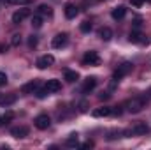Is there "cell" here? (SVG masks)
<instances>
[{
	"label": "cell",
	"mask_w": 151,
	"mask_h": 150,
	"mask_svg": "<svg viewBox=\"0 0 151 150\" xmlns=\"http://www.w3.org/2000/svg\"><path fill=\"white\" fill-rule=\"evenodd\" d=\"M146 99L144 97H134V99H130V101H127V111L130 113H141L144 108H146Z\"/></svg>",
	"instance_id": "obj_1"
},
{
	"label": "cell",
	"mask_w": 151,
	"mask_h": 150,
	"mask_svg": "<svg viewBox=\"0 0 151 150\" xmlns=\"http://www.w3.org/2000/svg\"><path fill=\"white\" fill-rule=\"evenodd\" d=\"M148 133H150V127H148L146 122H137V124H134L132 129L123 131V134H128V136H132V134H135V136H144V134H148Z\"/></svg>",
	"instance_id": "obj_2"
},
{
	"label": "cell",
	"mask_w": 151,
	"mask_h": 150,
	"mask_svg": "<svg viewBox=\"0 0 151 150\" xmlns=\"http://www.w3.org/2000/svg\"><path fill=\"white\" fill-rule=\"evenodd\" d=\"M134 69V66L130 64V62H123L121 66H118V69L114 71V74H113V79H116V81H119L123 76H127L130 71Z\"/></svg>",
	"instance_id": "obj_3"
},
{
	"label": "cell",
	"mask_w": 151,
	"mask_h": 150,
	"mask_svg": "<svg viewBox=\"0 0 151 150\" xmlns=\"http://www.w3.org/2000/svg\"><path fill=\"white\" fill-rule=\"evenodd\" d=\"M67 42H69V34H67V32H60V34H56V36L53 37L51 46H53L55 50H60V48L67 46Z\"/></svg>",
	"instance_id": "obj_4"
},
{
	"label": "cell",
	"mask_w": 151,
	"mask_h": 150,
	"mask_svg": "<svg viewBox=\"0 0 151 150\" xmlns=\"http://www.w3.org/2000/svg\"><path fill=\"white\" fill-rule=\"evenodd\" d=\"M83 66H100V57L97 51H86L83 57Z\"/></svg>",
	"instance_id": "obj_5"
},
{
	"label": "cell",
	"mask_w": 151,
	"mask_h": 150,
	"mask_svg": "<svg viewBox=\"0 0 151 150\" xmlns=\"http://www.w3.org/2000/svg\"><path fill=\"white\" fill-rule=\"evenodd\" d=\"M34 124H35V127H37V129H40V131H46V129L51 125V118H49V115L40 113V115H37V117H35Z\"/></svg>",
	"instance_id": "obj_6"
},
{
	"label": "cell",
	"mask_w": 151,
	"mask_h": 150,
	"mask_svg": "<svg viewBox=\"0 0 151 150\" xmlns=\"http://www.w3.org/2000/svg\"><path fill=\"white\" fill-rule=\"evenodd\" d=\"M53 64H55V57L53 55H42V57H39L37 62H35V66L39 69H46V67H49Z\"/></svg>",
	"instance_id": "obj_7"
},
{
	"label": "cell",
	"mask_w": 151,
	"mask_h": 150,
	"mask_svg": "<svg viewBox=\"0 0 151 150\" xmlns=\"http://www.w3.org/2000/svg\"><path fill=\"white\" fill-rule=\"evenodd\" d=\"M28 133H30V129L27 125H16L11 129V136H14V138H27Z\"/></svg>",
	"instance_id": "obj_8"
},
{
	"label": "cell",
	"mask_w": 151,
	"mask_h": 150,
	"mask_svg": "<svg viewBox=\"0 0 151 150\" xmlns=\"http://www.w3.org/2000/svg\"><path fill=\"white\" fill-rule=\"evenodd\" d=\"M95 87H97V78H95V76H88V78L84 79V83H83V88H81V90H83V94H90Z\"/></svg>",
	"instance_id": "obj_9"
},
{
	"label": "cell",
	"mask_w": 151,
	"mask_h": 150,
	"mask_svg": "<svg viewBox=\"0 0 151 150\" xmlns=\"http://www.w3.org/2000/svg\"><path fill=\"white\" fill-rule=\"evenodd\" d=\"M30 16V11L28 9H19V11H16L14 14H12V23L14 25H19L25 18H28Z\"/></svg>",
	"instance_id": "obj_10"
},
{
	"label": "cell",
	"mask_w": 151,
	"mask_h": 150,
	"mask_svg": "<svg viewBox=\"0 0 151 150\" xmlns=\"http://www.w3.org/2000/svg\"><path fill=\"white\" fill-rule=\"evenodd\" d=\"M37 88H39V81L32 79V81H28L21 87V94H34V92H37Z\"/></svg>",
	"instance_id": "obj_11"
},
{
	"label": "cell",
	"mask_w": 151,
	"mask_h": 150,
	"mask_svg": "<svg viewBox=\"0 0 151 150\" xmlns=\"http://www.w3.org/2000/svg\"><path fill=\"white\" fill-rule=\"evenodd\" d=\"M63 12H65V18L67 20H74L76 16H77V12H79V9H77V5H74V4H67L65 9H63Z\"/></svg>",
	"instance_id": "obj_12"
},
{
	"label": "cell",
	"mask_w": 151,
	"mask_h": 150,
	"mask_svg": "<svg viewBox=\"0 0 151 150\" xmlns=\"http://www.w3.org/2000/svg\"><path fill=\"white\" fill-rule=\"evenodd\" d=\"M128 39H130V42H135V44H144V42H148V39L144 37L141 32H137V30H132L130 36H128Z\"/></svg>",
	"instance_id": "obj_13"
},
{
	"label": "cell",
	"mask_w": 151,
	"mask_h": 150,
	"mask_svg": "<svg viewBox=\"0 0 151 150\" xmlns=\"http://www.w3.org/2000/svg\"><path fill=\"white\" fill-rule=\"evenodd\" d=\"M91 115L95 117V118H100V117H109L111 115V108L109 106H100V108H95Z\"/></svg>",
	"instance_id": "obj_14"
},
{
	"label": "cell",
	"mask_w": 151,
	"mask_h": 150,
	"mask_svg": "<svg viewBox=\"0 0 151 150\" xmlns=\"http://www.w3.org/2000/svg\"><path fill=\"white\" fill-rule=\"evenodd\" d=\"M111 16H113L114 20H123V18L127 16V7H123V5H118V7H114L113 12H111Z\"/></svg>",
	"instance_id": "obj_15"
},
{
	"label": "cell",
	"mask_w": 151,
	"mask_h": 150,
	"mask_svg": "<svg viewBox=\"0 0 151 150\" xmlns=\"http://www.w3.org/2000/svg\"><path fill=\"white\" fill-rule=\"evenodd\" d=\"M46 88L53 94V92H58V90H62V83H60V79H47V83H46Z\"/></svg>",
	"instance_id": "obj_16"
},
{
	"label": "cell",
	"mask_w": 151,
	"mask_h": 150,
	"mask_svg": "<svg viewBox=\"0 0 151 150\" xmlns=\"http://www.w3.org/2000/svg\"><path fill=\"white\" fill-rule=\"evenodd\" d=\"M18 101V95L16 94H9V95H4L0 97V106H11Z\"/></svg>",
	"instance_id": "obj_17"
},
{
	"label": "cell",
	"mask_w": 151,
	"mask_h": 150,
	"mask_svg": "<svg viewBox=\"0 0 151 150\" xmlns=\"http://www.w3.org/2000/svg\"><path fill=\"white\" fill-rule=\"evenodd\" d=\"M99 37L102 39V41H111V39H113V30H111L109 27H102V28L99 30Z\"/></svg>",
	"instance_id": "obj_18"
},
{
	"label": "cell",
	"mask_w": 151,
	"mask_h": 150,
	"mask_svg": "<svg viewBox=\"0 0 151 150\" xmlns=\"http://www.w3.org/2000/svg\"><path fill=\"white\" fill-rule=\"evenodd\" d=\"M37 14H40V16H53V9L47 4H40L37 7Z\"/></svg>",
	"instance_id": "obj_19"
},
{
	"label": "cell",
	"mask_w": 151,
	"mask_h": 150,
	"mask_svg": "<svg viewBox=\"0 0 151 150\" xmlns=\"http://www.w3.org/2000/svg\"><path fill=\"white\" fill-rule=\"evenodd\" d=\"M63 78H65L67 83H74V81L79 79V74H77V71H70V69H67L65 74H63Z\"/></svg>",
	"instance_id": "obj_20"
},
{
	"label": "cell",
	"mask_w": 151,
	"mask_h": 150,
	"mask_svg": "<svg viewBox=\"0 0 151 150\" xmlns=\"http://www.w3.org/2000/svg\"><path fill=\"white\" fill-rule=\"evenodd\" d=\"M65 145H67V147H70V149L77 145V133H72V134H70V136L67 138V141H65Z\"/></svg>",
	"instance_id": "obj_21"
},
{
	"label": "cell",
	"mask_w": 151,
	"mask_h": 150,
	"mask_svg": "<svg viewBox=\"0 0 151 150\" xmlns=\"http://www.w3.org/2000/svg\"><path fill=\"white\" fill-rule=\"evenodd\" d=\"M79 30H81L83 34H90V32H91V23H90V21H83V23L79 25Z\"/></svg>",
	"instance_id": "obj_22"
},
{
	"label": "cell",
	"mask_w": 151,
	"mask_h": 150,
	"mask_svg": "<svg viewBox=\"0 0 151 150\" xmlns=\"http://www.w3.org/2000/svg\"><path fill=\"white\" fill-rule=\"evenodd\" d=\"M32 27H35V28H40L42 27V16L40 14L32 16Z\"/></svg>",
	"instance_id": "obj_23"
},
{
	"label": "cell",
	"mask_w": 151,
	"mask_h": 150,
	"mask_svg": "<svg viewBox=\"0 0 151 150\" xmlns=\"http://www.w3.org/2000/svg\"><path fill=\"white\" fill-rule=\"evenodd\" d=\"M35 94H37L39 99H44V97H46V95H49L51 92H49V90H47V88L44 87V88H37V92H35Z\"/></svg>",
	"instance_id": "obj_24"
},
{
	"label": "cell",
	"mask_w": 151,
	"mask_h": 150,
	"mask_svg": "<svg viewBox=\"0 0 151 150\" xmlns=\"http://www.w3.org/2000/svg\"><path fill=\"white\" fill-rule=\"evenodd\" d=\"M11 44H12V46H19V44H21V36H19V34H14L12 39H11Z\"/></svg>",
	"instance_id": "obj_25"
},
{
	"label": "cell",
	"mask_w": 151,
	"mask_h": 150,
	"mask_svg": "<svg viewBox=\"0 0 151 150\" xmlns=\"http://www.w3.org/2000/svg\"><path fill=\"white\" fill-rule=\"evenodd\" d=\"M12 118H14V113H11V111L5 113V115H2V122H4V124H9Z\"/></svg>",
	"instance_id": "obj_26"
},
{
	"label": "cell",
	"mask_w": 151,
	"mask_h": 150,
	"mask_svg": "<svg viewBox=\"0 0 151 150\" xmlns=\"http://www.w3.org/2000/svg\"><path fill=\"white\" fill-rule=\"evenodd\" d=\"M37 42H39L37 36H30V37H28V46H30V48H35V46H37Z\"/></svg>",
	"instance_id": "obj_27"
},
{
	"label": "cell",
	"mask_w": 151,
	"mask_h": 150,
	"mask_svg": "<svg viewBox=\"0 0 151 150\" xmlns=\"http://www.w3.org/2000/svg\"><path fill=\"white\" fill-rule=\"evenodd\" d=\"M7 85V74L0 71V87H5Z\"/></svg>",
	"instance_id": "obj_28"
},
{
	"label": "cell",
	"mask_w": 151,
	"mask_h": 150,
	"mask_svg": "<svg viewBox=\"0 0 151 150\" xmlns=\"http://www.w3.org/2000/svg\"><path fill=\"white\" fill-rule=\"evenodd\" d=\"M141 25H142V18H139V16H137V18L134 20V27H135V28H139Z\"/></svg>",
	"instance_id": "obj_29"
},
{
	"label": "cell",
	"mask_w": 151,
	"mask_h": 150,
	"mask_svg": "<svg viewBox=\"0 0 151 150\" xmlns=\"http://www.w3.org/2000/svg\"><path fill=\"white\" fill-rule=\"evenodd\" d=\"M130 4H132L134 7H141V5L144 4V0H130Z\"/></svg>",
	"instance_id": "obj_30"
},
{
	"label": "cell",
	"mask_w": 151,
	"mask_h": 150,
	"mask_svg": "<svg viewBox=\"0 0 151 150\" xmlns=\"http://www.w3.org/2000/svg\"><path fill=\"white\" fill-rule=\"evenodd\" d=\"M7 4H28L30 0H5Z\"/></svg>",
	"instance_id": "obj_31"
},
{
	"label": "cell",
	"mask_w": 151,
	"mask_h": 150,
	"mask_svg": "<svg viewBox=\"0 0 151 150\" xmlns=\"http://www.w3.org/2000/svg\"><path fill=\"white\" fill-rule=\"evenodd\" d=\"M86 108H88V103H86V101H83V103L79 104V111H86Z\"/></svg>",
	"instance_id": "obj_32"
},
{
	"label": "cell",
	"mask_w": 151,
	"mask_h": 150,
	"mask_svg": "<svg viewBox=\"0 0 151 150\" xmlns=\"http://www.w3.org/2000/svg\"><path fill=\"white\" fill-rule=\"evenodd\" d=\"M91 147H93V141H86L81 145V149H91Z\"/></svg>",
	"instance_id": "obj_33"
},
{
	"label": "cell",
	"mask_w": 151,
	"mask_h": 150,
	"mask_svg": "<svg viewBox=\"0 0 151 150\" xmlns=\"http://www.w3.org/2000/svg\"><path fill=\"white\" fill-rule=\"evenodd\" d=\"M100 99H102V101H104V99H109V94H102V95H100Z\"/></svg>",
	"instance_id": "obj_34"
},
{
	"label": "cell",
	"mask_w": 151,
	"mask_h": 150,
	"mask_svg": "<svg viewBox=\"0 0 151 150\" xmlns=\"http://www.w3.org/2000/svg\"><path fill=\"white\" fill-rule=\"evenodd\" d=\"M7 51V46H0V53H5Z\"/></svg>",
	"instance_id": "obj_35"
},
{
	"label": "cell",
	"mask_w": 151,
	"mask_h": 150,
	"mask_svg": "<svg viewBox=\"0 0 151 150\" xmlns=\"http://www.w3.org/2000/svg\"><path fill=\"white\" fill-rule=\"evenodd\" d=\"M0 125H4V122H2V117H0Z\"/></svg>",
	"instance_id": "obj_36"
},
{
	"label": "cell",
	"mask_w": 151,
	"mask_h": 150,
	"mask_svg": "<svg viewBox=\"0 0 151 150\" xmlns=\"http://www.w3.org/2000/svg\"><path fill=\"white\" fill-rule=\"evenodd\" d=\"M146 2H151V0H146Z\"/></svg>",
	"instance_id": "obj_37"
}]
</instances>
